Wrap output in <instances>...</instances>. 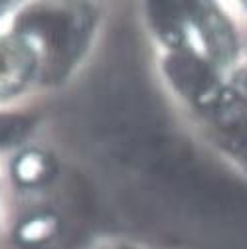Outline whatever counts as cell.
I'll return each instance as SVG.
<instances>
[{
	"mask_svg": "<svg viewBox=\"0 0 247 249\" xmlns=\"http://www.w3.org/2000/svg\"><path fill=\"white\" fill-rule=\"evenodd\" d=\"M239 95L245 99V103H247V71H243V73H239V77H237V81H235V87H233Z\"/></svg>",
	"mask_w": 247,
	"mask_h": 249,
	"instance_id": "9c48e42d",
	"label": "cell"
},
{
	"mask_svg": "<svg viewBox=\"0 0 247 249\" xmlns=\"http://www.w3.org/2000/svg\"><path fill=\"white\" fill-rule=\"evenodd\" d=\"M18 32L40 61L42 77L64 79L87 48L93 32V10L83 4L38 6L20 16Z\"/></svg>",
	"mask_w": 247,
	"mask_h": 249,
	"instance_id": "6da1fadb",
	"label": "cell"
},
{
	"mask_svg": "<svg viewBox=\"0 0 247 249\" xmlns=\"http://www.w3.org/2000/svg\"><path fill=\"white\" fill-rule=\"evenodd\" d=\"M164 71L170 83L200 113L210 107L226 89L218 71L202 55L190 50H176L164 61Z\"/></svg>",
	"mask_w": 247,
	"mask_h": 249,
	"instance_id": "3957f363",
	"label": "cell"
},
{
	"mask_svg": "<svg viewBox=\"0 0 247 249\" xmlns=\"http://www.w3.org/2000/svg\"><path fill=\"white\" fill-rule=\"evenodd\" d=\"M121 249H129V247H121Z\"/></svg>",
	"mask_w": 247,
	"mask_h": 249,
	"instance_id": "30bf717a",
	"label": "cell"
},
{
	"mask_svg": "<svg viewBox=\"0 0 247 249\" xmlns=\"http://www.w3.org/2000/svg\"><path fill=\"white\" fill-rule=\"evenodd\" d=\"M55 231H57L55 215L40 213V215H34V217H30V220H26L18 228L16 237L26 245H40V243H46L48 239H52L55 235Z\"/></svg>",
	"mask_w": 247,
	"mask_h": 249,
	"instance_id": "52a82bcc",
	"label": "cell"
},
{
	"mask_svg": "<svg viewBox=\"0 0 247 249\" xmlns=\"http://www.w3.org/2000/svg\"><path fill=\"white\" fill-rule=\"evenodd\" d=\"M55 172V164L53 160L44 152H26L16 160L14 164V174L16 178L26 184V186H40L44 182H48Z\"/></svg>",
	"mask_w": 247,
	"mask_h": 249,
	"instance_id": "8992f818",
	"label": "cell"
},
{
	"mask_svg": "<svg viewBox=\"0 0 247 249\" xmlns=\"http://www.w3.org/2000/svg\"><path fill=\"white\" fill-rule=\"evenodd\" d=\"M222 146L235 160L247 166V103L231 87H226L220 97L202 111Z\"/></svg>",
	"mask_w": 247,
	"mask_h": 249,
	"instance_id": "277c9868",
	"label": "cell"
},
{
	"mask_svg": "<svg viewBox=\"0 0 247 249\" xmlns=\"http://www.w3.org/2000/svg\"><path fill=\"white\" fill-rule=\"evenodd\" d=\"M184 34L182 50H190L218 70L237 55V40L229 20L212 2H182Z\"/></svg>",
	"mask_w": 247,
	"mask_h": 249,
	"instance_id": "7a4b0ae2",
	"label": "cell"
},
{
	"mask_svg": "<svg viewBox=\"0 0 247 249\" xmlns=\"http://www.w3.org/2000/svg\"><path fill=\"white\" fill-rule=\"evenodd\" d=\"M32 127V121L22 115H0V146L20 142Z\"/></svg>",
	"mask_w": 247,
	"mask_h": 249,
	"instance_id": "ba28073f",
	"label": "cell"
},
{
	"mask_svg": "<svg viewBox=\"0 0 247 249\" xmlns=\"http://www.w3.org/2000/svg\"><path fill=\"white\" fill-rule=\"evenodd\" d=\"M36 59L28 46L0 40V93L18 89L32 73Z\"/></svg>",
	"mask_w": 247,
	"mask_h": 249,
	"instance_id": "5b68a950",
	"label": "cell"
}]
</instances>
